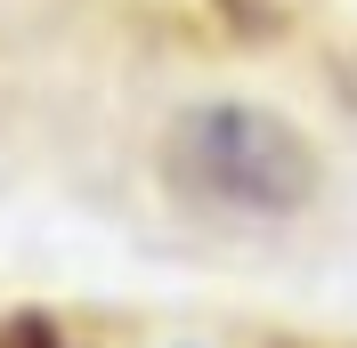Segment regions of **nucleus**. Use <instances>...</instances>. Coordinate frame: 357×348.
Returning a JSON list of instances; mask_svg holds the SVG:
<instances>
[{
    "label": "nucleus",
    "instance_id": "1",
    "mask_svg": "<svg viewBox=\"0 0 357 348\" xmlns=\"http://www.w3.org/2000/svg\"><path fill=\"white\" fill-rule=\"evenodd\" d=\"M155 171L187 211H220V219H301L325 187L309 130L260 97L178 106L155 146Z\"/></svg>",
    "mask_w": 357,
    "mask_h": 348
},
{
    "label": "nucleus",
    "instance_id": "2",
    "mask_svg": "<svg viewBox=\"0 0 357 348\" xmlns=\"http://www.w3.org/2000/svg\"><path fill=\"white\" fill-rule=\"evenodd\" d=\"M0 348H73V340L49 324V316H8V324H0Z\"/></svg>",
    "mask_w": 357,
    "mask_h": 348
}]
</instances>
